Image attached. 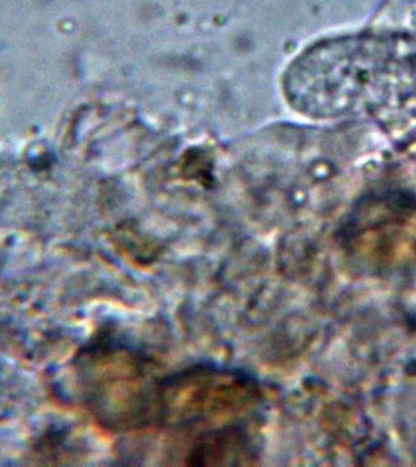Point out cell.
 Instances as JSON below:
<instances>
[{
	"instance_id": "obj_1",
	"label": "cell",
	"mask_w": 416,
	"mask_h": 467,
	"mask_svg": "<svg viewBox=\"0 0 416 467\" xmlns=\"http://www.w3.org/2000/svg\"><path fill=\"white\" fill-rule=\"evenodd\" d=\"M400 44L401 40L359 38L313 47L288 69L286 97L296 109L312 116L376 109L415 80L411 58L405 60L397 51Z\"/></svg>"
},
{
	"instance_id": "obj_2",
	"label": "cell",
	"mask_w": 416,
	"mask_h": 467,
	"mask_svg": "<svg viewBox=\"0 0 416 467\" xmlns=\"http://www.w3.org/2000/svg\"><path fill=\"white\" fill-rule=\"evenodd\" d=\"M258 386L246 374L215 367H193L161 378L155 423L195 426L246 411L257 403Z\"/></svg>"
},
{
	"instance_id": "obj_3",
	"label": "cell",
	"mask_w": 416,
	"mask_h": 467,
	"mask_svg": "<svg viewBox=\"0 0 416 467\" xmlns=\"http://www.w3.org/2000/svg\"><path fill=\"white\" fill-rule=\"evenodd\" d=\"M186 458L192 465L241 463L243 460L254 458V445L243 427H223L197 438Z\"/></svg>"
}]
</instances>
